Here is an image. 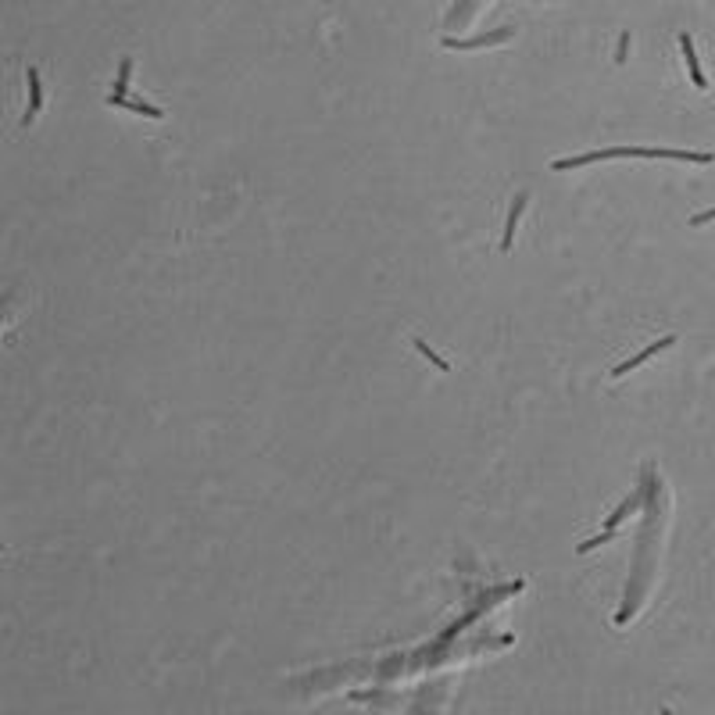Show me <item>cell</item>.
I'll use <instances>...</instances> for the list:
<instances>
[{
	"mask_svg": "<svg viewBox=\"0 0 715 715\" xmlns=\"http://www.w3.org/2000/svg\"><path fill=\"white\" fill-rule=\"evenodd\" d=\"M608 158H626V147H608V150H590V154L562 158V161H551V172H569V168H583V165H594V161H608Z\"/></svg>",
	"mask_w": 715,
	"mask_h": 715,
	"instance_id": "obj_1",
	"label": "cell"
},
{
	"mask_svg": "<svg viewBox=\"0 0 715 715\" xmlns=\"http://www.w3.org/2000/svg\"><path fill=\"white\" fill-rule=\"evenodd\" d=\"M501 40H512V29H494L487 36H472V40H454V36H443V47H454V51H472V47H490V43H501Z\"/></svg>",
	"mask_w": 715,
	"mask_h": 715,
	"instance_id": "obj_2",
	"label": "cell"
},
{
	"mask_svg": "<svg viewBox=\"0 0 715 715\" xmlns=\"http://www.w3.org/2000/svg\"><path fill=\"white\" fill-rule=\"evenodd\" d=\"M679 47H683V61H686V68H690L694 86H697V90H708V76L701 72V61H697V54H694V40H690V33H679Z\"/></svg>",
	"mask_w": 715,
	"mask_h": 715,
	"instance_id": "obj_3",
	"label": "cell"
},
{
	"mask_svg": "<svg viewBox=\"0 0 715 715\" xmlns=\"http://www.w3.org/2000/svg\"><path fill=\"white\" fill-rule=\"evenodd\" d=\"M672 344H676V336H662V340H658V344H651V347H644V351H640V354H633V358H629V361H622V365H615V372H612V376H626V372H633V369H637V365H644V361H647V358H654V354H658V351H665V347H672Z\"/></svg>",
	"mask_w": 715,
	"mask_h": 715,
	"instance_id": "obj_4",
	"label": "cell"
},
{
	"mask_svg": "<svg viewBox=\"0 0 715 715\" xmlns=\"http://www.w3.org/2000/svg\"><path fill=\"white\" fill-rule=\"evenodd\" d=\"M108 104L111 108H125V111H133V115H143V118H165V111L161 108H150V104H143V101H136V97H108Z\"/></svg>",
	"mask_w": 715,
	"mask_h": 715,
	"instance_id": "obj_5",
	"label": "cell"
},
{
	"mask_svg": "<svg viewBox=\"0 0 715 715\" xmlns=\"http://www.w3.org/2000/svg\"><path fill=\"white\" fill-rule=\"evenodd\" d=\"M526 200H530V193H519V197H515V204H512V211H508L505 236H501V251H508V247H512V240H515V225H519V218H523V207H526Z\"/></svg>",
	"mask_w": 715,
	"mask_h": 715,
	"instance_id": "obj_6",
	"label": "cell"
},
{
	"mask_svg": "<svg viewBox=\"0 0 715 715\" xmlns=\"http://www.w3.org/2000/svg\"><path fill=\"white\" fill-rule=\"evenodd\" d=\"M26 79H29V115H26V125L40 115V104H43V86H40V72L36 68H26Z\"/></svg>",
	"mask_w": 715,
	"mask_h": 715,
	"instance_id": "obj_7",
	"label": "cell"
},
{
	"mask_svg": "<svg viewBox=\"0 0 715 715\" xmlns=\"http://www.w3.org/2000/svg\"><path fill=\"white\" fill-rule=\"evenodd\" d=\"M129 76H133V58H122V65H118V79H115V97H125V90H129Z\"/></svg>",
	"mask_w": 715,
	"mask_h": 715,
	"instance_id": "obj_8",
	"label": "cell"
},
{
	"mask_svg": "<svg viewBox=\"0 0 715 715\" xmlns=\"http://www.w3.org/2000/svg\"><path fill=\"white\" fill-rule=\"evenodd\" d=\"M415 351H422V354H426V358H429V361L440 369V372H451V365H447V361H443V358H440V354H436V351H433L426 340H415Z\"/></svg>",
	"mask_w": 715,
	"mask_h": 715,
	"instance_id": "obj_9",
	"label": "cell"
},
{
	"mask_svg": "<svg viewBox=\"0 0 715 715\" xmlns=\"http://www.w3.org/2000/svg\"><path fill=\"white\" fill-rule=\"evenodd\" d=\"M637 501H640V498H629V501H626V505H622V508H619V512H615V515L605 523V533H612V530H615V526H619V523H622V519H626V515L637 508Z\"/></svg>",
	"mask_w": 715,
	"mask_h": 715,
	"instance_id": "obj_10",
	"label": "cell"
},
{
	"mask_svg": "<svg viewBox=\"0 0 715 715\" xmlns=\"http://www.w3.org/2000/svg\"><path fill=\"white\" fill-rule=\"evenodd\" d=\"M626 51H629V33H622V40H619V51H615V61H626Z\"/></svg>",
	"mask_w": 715,
	"mask_h": 715,
	"instance_id": "obj_11",
	"label": "cell"
},
{
	"mask_svg": "<svg viewBox=\"0 0 715 715\" xmlns=\"http://www.w3.org/2000/svg\"><path fill=\"white\" fill-rule=\"evenodd\" d=\"M711 218H715V207H708V211L694 215V218H690V225H704V222H711Z\"/></svg>",
	"mask_w": 715,
	"mask_h": 715,
	"instance_id": "obj_12",
	"label": "cell"
},
{
	"mask_svg": "<svg viewBox=\"0 0 715 715\" xmlns=\"http://www.w3.org/2000/svg\"><path fill=\"white\" fill-rule=\"evenodd\" d=\"M662 715H672V711H669V708H662Z\"/></svg>",
	"mask_w": 715,
	"mask_h": 715,
	"instance_id": "obj_13",
	"label": "cell"
}]
</instances>
